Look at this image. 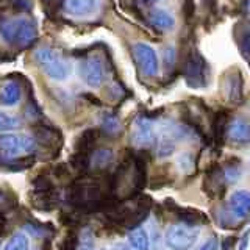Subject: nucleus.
<instances>
[{
	"instance_id": "f257e3e1",
	"label": "nucleus",
	"mask_w": 250,
	"mask_h": 250,
	"mask_svg": "<svg viewBox=\"0 0 250 250\" xmlns=\"http://www.w3.org/2000/svg\"><path fill=\"white\" fill-rule=\"evenodd\" d=\"M0 36L8 44L18 47H27L38 36L36 22L28 18L3 19L0 22Z\"/></svg>"
},
{
	"instance_id": "f03ea898",
	"label": "nucleus",
	"mask_w": 250,
	"mask_h": 250,
	"mask_svg": "<svg viewBox=\"0 0 250 250\" xmlns=\"http://www.w3.org/2000/svg\"><path fill=\"white\" fill-rule=\"evenodd\" d=\"M33 57L39 69L52 80L62 82L69 78L70 72H72L70 62L52 49H38Z\"/></svg>"
},
{
	"instance_id": "7ed1b4c3",
	"label": "nucleus",
	"mask_w": 250,
	"mask_h": 250,
	"mask_svg": "<svg viewBox=\"0 0 250 250\" xmlns=\"http://www.w3.org/2000/svg\"><path fill=\"white\" fill-rule=\"evenodd\" d=\"M199 238V229L192 224H177L166 231V246L170 250H189Z\"/></svg>"
},
{
	"instance_id": "20e7f679",
	"label": "nucleus",
	"mask_w": 250,
	"mask_h": 250,
	"mask_svg": "<svg viewBox=\"0 0 250 250\" xmlns=\"http://www.w3.org/2000/svg\"><path fill=\"white\" fill-rule=\"evenodd\" d=\"M133 58H135L136 66L144 77L152 78L158 74V57H156V52L148 44L138 42L133 45Z\"/></svg>"
},
{
	"instance_id": "39448f33",
	"label": "nucleus",
	"mask_w": 250,
	"mask_h": 250,
	"mask_svg": "<svg viewBox=\"0 0 250 250\" xmlns=\"http://www.w3.org/2000/svg\"><path fill=\"white\" fill-rule=\"evenodd\" d=\"M208 78V66L203 58L197 53H192L186 62L185 80L191 88H203L207 84Z\"/></svg>"
},
{
	"instance_id": "423d86ee",
	"label": "nucleus",
	"mask_w": 250,
	"mask_h": 250,
	"mask_svg": "<svg viewBox=\"0 0 250 250\" xmlns=\"http://www.w3.org/2000/svg\"><path fill=\"white\" fill-rule=\"evenodd\" d=\"M80 75L89 88H99L104 82V62L97 55L84 58L80 64Z\"/></svg>"
},
{
	"instance_id": "0eeeda50",
	"label": "nucleus",
	"mask_w": 250,
	"mask_h": 250,
	"mask_svg": "<svg viewBox=\"0 0 250 250\" xmlns=\"http://www.w3.org/2000/svg\"><path fill=\"white\" fill-rule=\"evenodd\" d=\"M35 139L30 136H16V135H3L0 136V148L8 156H16L19 153H28L35 150Z\"/></svg>"
},
{
	"instance_id": "6e6552de",
	"label": "nucleus",
	"mask_w": 250,
	"mask_h": 250,
	"mask_svg": "<svg viewBox=\"0 0 250 250\" xmlns=\"http://www.w3.org/2000/svg\"><path fill=\"white\" fill-rule=\"evenodd\" d=\"M131 141L138 147H148L155 141V131L152 122L147 117H138L133 124Z\"/></svg>"
},
{
	"instance_id": "1a4fd4ad",
	"label": "nucleus",
	"mask_w": 250,
	"mask_h": 250,
	"mask_svg": "<svg viewBox=\"0 0 250 250\" xmlns=\"http://www.w3.org/2000/svg\"><path fill=\"white\" fill-rule=\"evenodd\" d=\"M227 138L234 146H249L250 144V121L238 117L227 128Z\"/></svg>"
},
{
	"instance_id": "9d476101",
	"label": "nucleus",
	"mask_w": 250,
	"mask_h": 250,
	"mask_svg": "<svg viewBox=\"0 0 250 250\" xmlns=\"http://www.w3.org/2000/svg\"><path fill=\"white\" fill-rule=\"evenodd\" d=\"M229 211L238 221L246 219L250 214V191L246 189L234 191L229 200Z\"/></svg>"
},
{
	"instance_id": "9b49d317",
	"label": "nucleus",
	"mask_w": 250,
	"mask_h": 250,
	"mask_svg": "<svg viewBox=\"0 0 250 250\" xmlns=\"http://www.w3.org/2000/svg\"><path fill=\"white\" fill-rule=\"evenodd\" d=\"M96 10V0H64V11L75 18H84Z\"/></svg>"
},
{
	"instance_id": "f8f14e48",
	"label": "nucleus",
	"mask_w": 250,
	"mask_h": 250,
	"mask_svg": "<svg viewBox=\"0 0 250 250\" xmlns=\"http://www.w3.org/2000/svg\"><path fill=\"white\" fill-rule=\"evenodd\" d=\"M148 21H150V23L156 30H163V31L170 30L175 23L174 16L169 14L166 10H161V8L152 10L150 14H148Z\"/></svg>"
},
{
	"instance_id": "ddd939ff",
	"label": "nucleus",
	"mask_w": 250,
	"mask_h": 250,
	"mask_svg": "<svg viewBox=\"0 0 250 250\" xmlns=\"http://www.w3.org/2000/svg\"><path fill=\"white\" fill-rule=\"evenodd\" d=\"M21 97H22L21 86H19V83H16V82H8L3 86V89L0 91V102H2V105H5V106L18 105Z\"/></svg>"
},
{
	"instance_id": "4468645a",
	"label": "nucleus",
	"mask_w": 250,
	"mask_h": 250,
	"mask_svg": "<svg viewBox=\"0 0 250 250\" xmlns=\"http://www.w3.org/2000/svg\"><path fill=\"white\" fill-rule=\"evenodd\" d=\"M128 241L135 250H148L150 247V239H148V234L144 229L133 230L128 236Z\"/></svg>"
},
{
	"instance_id": "2eb2a0df",
	"label": "nucleus",
	"mask_w": 250,
	"mask_h": 250,
	"mask_svg": "<svg viewBox=\"0 0 250 250\" xmlns=\"http://www.w3.org/2000/svg\"><path fill=\"white\" fill-rule=\"evenodd\" d=\"M113 161V152L109 148H99L89 158V166L92 164L94 169H105Z\"/></svg>"
},
{
	"instance_id": "dca6fc26",
	"label": "nucleus",
	"mask_w": 250,
	"mask_h": 250,
	"mask_svg": "<svg viewBox=\"0 0 250 250\" xmlns=\"http://www.w3.org/2000/svg\"><path fill=\"white\" fill-rule=\"evenodd\" d=\"M102 128H104V131H106L108 135H116V133L121 130V124L114 114H105L104 119H102Z\"/></svg>"
},
{
	"instance_id": "f3484780",
	"label": "nucleus",
	"mask_w": 250,
	"mask_h": 250,
	"mask_svg": "<svg viewBox=\"0 0 250 250\" xmlns=\"http://www.w3.org/2000/svg\"><path fill=\"white\" fill-rule=\"evenodd\" d=\"M18 127H21V121L18 119V117L0 111V131L14 130V128H18Z\"/></svg>"
},
{
	"instance_id": "a211bd4d",
	"label": "nucleus",
	"mask_w": 250,
	"mask_h": 250,
	"mask_svg": "<svg viewBox=\"0 0 250 250\" xmlns=\"http://www.w3.org/2000/svg\"><path fill=\"white\" fill-rule=\"evenodd\" d=\"M174 152V141L170 138L164 136L158 141V146H156V153L160 156H167Z\"/></svg>"
},
{
	"instance_id": "6ab92c4d",
	"label": "nucleus",
	"mask_w": 250,
	"mask_h": 250,
	"mask_svg": "<svg viewBox=\"0 0 250 250\" xmlns=\"http://www.w3.org/2000/svg\"><path fill=\"white\" fill-rule=\"evenodd\" d=\"M222 174H224V178L227 180V182L234 183L241 177V169H239L238 164H229V166L224 169Z\"/></svg>"
},
{
	"instance_id": "aec40b11",
	"label": "nucleus",
	"mask_w": 250,
	"mask_h": 250,
	"mask_svg": "<svg viewBox=\"0 0 250 250\" xmlns=\"http://www.w3.org/2000/svg\"><path fill=\"white\" fill-rule=\"evenodd\" d=\"M28 244H27V239L25 236H22V234H16V236L8 242L5 250H27Z\"/></svg>"
},
{
	"instance_id": "412c9836",
	"label": "nucleus",
	"mask_w": 250,
	"mask_h": 250,
	"mask_svg": "<svg viewBox=\"0 0 250 250\" xmlns=\"http://www.w3.org/2000/svg\"><path fill=\"white\" fill-rule=\"evenodd\" d=\"M199 250H219V241H217V238H209Z\"/></svg>"
},
{
	"instance_id": "4be33fe9",
	"label": "nucleus",
	"mask_w": 250,
	"mask_h": 250,
	"mask_svg": "<svg viewBox=\"0 0 250 250\" xmlns=\"http://www.w3.org/2000/svg\"><path fill=\"white\" fill-rule=\"evenodd\" d=\"M249 236H250V230H247L241 238V244H239V250H246L247 244H249Z\"/></svg>"
},
{
	"instance_id": "5701e85b",
	"label": "nucleus",
	"mask_w": 250,
	"mask_h": 250,
	"mask_svg": "<svg viewBox=\"0 0 250 250\" xmlns=\"http://www.w3.org/2000/svg\"><path fill=\"white\" fill-rule=\"evenodd\" d=\"M117 250H130V249L125 247V246H119V247H117Z\"/></svg>"
},
{
	"instance_id": "b1692460",
	"label": "nucleus",
	"mask_w": 250,
	"mask_h": 250,
	"mask_svg": "<svg viewBox=\"0 0 250 250\" xmlns=\"http://www.w3.org/2000/svg\"><path fill=\"white\" fill-rule=\"evenodd\" d=\"M146 2H148V3H155V2H158V0H146Z\"/></svg>"
},
{
	"instance_id": "393cba45",
	"label": "nucleus",
	"mask_w": 250,
	"mask_h": 250,
	"mask_svg": "<svg viewBox=\"0 0 250 250\" xmlns=\"http://www.w3.org/2000/svg\"><path fill=\"white\" fill-rule=\"evenodd\" d=\"M249 167H250V163H249Z\"/></svg>"
}]
</instances>
